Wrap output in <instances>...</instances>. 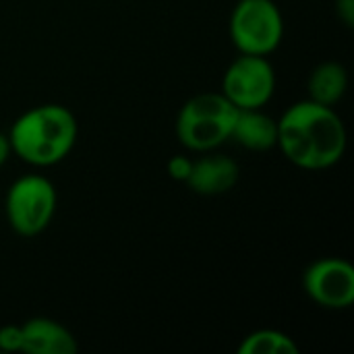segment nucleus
Here are the masks:
<instances>
[{"label":"nucleus","instance_id":"obj_10","mask_svg":"<svg viewBox=\"0 0 354 354\" xmlns=\"http://www.w3.org/2000/svg\"><path fill=\"white\" fill-rule=\"evenodd\" d=\"M230 141L249 151H270L278 145V118H272L263 108L239 110Z\"/></svg>","mask_w":354,"mask_h":354},{"label":"nucleus","instance_id":"obj_14","mask_svg":"<svg viewBox=\"0 0 354 354\" xmlns=\"http://www.w3.org/2000/svg\"><path fill=\"white\" fill-rule=\"evenodd\" d=\"M191 168H193V160L187 158V156H174L166 164V170H168L170 178H174L178 183H187V178L191 174Z\"/></svg>","mask_w":354,"mask_h":354},{"label":"nucleus","instance_id":"obj_1","mask_svg":"<svg viewBox=\"0 0 354 354\" xmlns=\"http://www.w3.org/2000/svg\"><path fill=\"white\" fill-rule=\"evenodd\" d=\"M346 127L332 106L311 100L292 104L278 118V149L303 170H328L346 151Z\"/></svg>","mask_w":354,"mask_h":354},{"label":"nucleus","instance_id":"obj_3","mask_svg":"<svg viewBox=\"0 0 354 354\" xmlns=\"http://www.w3.org/2000/svg\"><path fill=\"white\" fill-rule=\"evenodd\" d=\"M236 108L222 91H205L187 100L176 116V137L189 151H216L230 141Z\"/></svg>","mask_w":354,"mask_h":354},{"label":"nucleus","instance_id":"obj_6","mask_svg":"<svg viewBox=\"0 0 354 354\" xmlns=\"http://www.w3.org/2000/svg\"><path fill=\"white\" fill-rule=\"evenodd\" d=\"M276 93V68L268 56L241 54L222 77V95L236 110L266 108Z\"/></svg>","mask_w":354,"mask_h":354},{"label":"nucleus","instance_id":"obj_11","mask_svg":"<svg viewBox=\"0 0 354 354\" xmlns=\"http://www.w3.org/2000/svg\"><path fill=\"white\" fill-rule=\"evenodd\" d=\"M348 89V73L344 64L336 60H326L317 64L307 79V93L311 102L322 106H336Z\"/></svg>","mask_w":354,"mask_h":354},{"label":"nucleus","instance_id":"obj_9","mask_svg":"<svg viewBox=\"0 0 354 354\" xmlns=\"http://www.w3.org/2000/svg\"><path fill=\"white\" fill-rule=\"evenodd\" d=\"M23 353L27 354H75L77 338L62 324L48 317H33L21 326Z\"/></svg>","mask_w":354,"mask_h":354},{"label":"nucleus","instance_id":"obj_12","mask_svg":"<svg viewBox=\"0 0 354 354\" xmlns=\"http://www.w3.org/2000/svg\"><path fill=\"white\" fill-rule=\"evenodd\" d=\"M301 348L292 336L280 330H257L243 338L239 354H299Z\"/></svg>","mask_w":354,"mask_h":354},{"label":"nucleus","instance_id":"obj_8","mask_svg":"<svg viewBox=\"0 0 354 354\" xmlns=\"http://www.w3.org/2000/svg\"><path fill=\"white\" fill-rule=\"evenodd\" d=\"M239 174L241 168L232 158L205 151V156L193 160V168L187 178V185L197 195L218 197L234 189V185L239 183Z\"/></svg>","mask_w":354,"mask_h":354},{"label":"nucleus","instance_id":"obj_4","mask_svg":"<svg viewBox=\"0 0 354 354\" xmlns=\"http://www.w3.org/2000/svg\"><path fill=\"white\" fill-rule=\"evenodd\" d=\"M228 33L241 54L270 56L284 37V17L274 0H239L230 12Z\"/></svg>","mask_w":354,"mask_h":354},{"label":"nucleus","instance_id":"obj_5","mask_svg":"<svg viewBox=\"0 0 354 354\" xmlns=\"http://www.w3.org/2000/svg\"><path fill=\"white\" fill-rule=\"evenodd\" d=\"M56 189L46 176L25 174L10 185L4 212L10 228L19 236L33 239L50 226L56 214Z\"/></svg>","mask_w":354,"mask_h":354},{"label":"nucleus","instance_id":"obj_13","mask_svg":"<svg viewBox=\"0 0 354 354\" xmlns=\"http://www.w3.org/2000/svg\"><path fill=\"white\" fill-rule=\"evenodd\" d=\"M0 351L2 353H23L21 326H2L0 328Z\"/></svg>","mask_w":354,"mask_h":354},{"label":"nucleus","instance_id":"obj_2","mask_svg":"<svg viewBox=\"0 0 354 354\" xmlns=\"http://www.w3.org/2000/svg\"><path fill=\"white\" fill-rule=\"evenodd\" d=\"M79 124L75 114L60 104H41L23 112L8 131L10 149L35 168L62 162L75 147Z\"/></svg>","mask_w":354,"mask_h":354},{"label":"nucleus","instance_id":"obj_15","mask_svg":"<svg viewBox=\"0 0 354 354\" xmlns=\"http://www.w3.org/2000/svg\"><path fill=\"white\" fill-rule=\"evenodd\" d=\"M336 15L346 27H354V0H336Z\"/></svg>","mask_w":354,"mask_h":354},{"label":"nucleus","instance_id":"obj_7","mask_svg":"<svg viewBox=\"0 0 354 354\" xmlns=\"http://www.w3.org/2000/svg\"><path fill=\"white\" fill-rule=\"evenodd\" d=\"M305 295L319 307L342 311L354 303V268L340 257H322L303 274Z\"/></svg>","mask_w":354,"mask_h":354},{"label":"nucleus","instance_id":"obj_16","mask_svg":"<svg viewBox=\"0 0 354 354\" xmlns=\"http://www.w3.org/2000/svg\"><path fill=\"white\" fill-rule=\"evenodd\" d=\"M12 149H10V141H8V135L0 133V166L6 164V160L10 158Z\"/></svg>","mask_w":354,"mask_h":354}]
</instances>
